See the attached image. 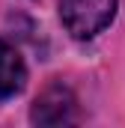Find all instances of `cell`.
I'll list each match as a JSON object with an SVG mask.
<instances>
[{
    "instance_id": "obj_1",
    "label": "cell",
    "mask_w": 125,
    "mask_h": 128,
    "mask_svg": "<svg viewBox=\"0 0 125 128\" xmlns=\"http://www.w3.org/2000/svg\"><path fill=\"white\" fill-rule=\"evenodd\" d=\"M119 0H60V21L74 39H92L116 15Z\"/></svg>"
},
{
    "instance_id": "obj_2",
    "label": "cell",
    "mask_w": 125,
    "mask_h": 128,
    "mask_svg": "<svg viewBox=\"0 0 125 128\" xmlns=\"http://www.w3.org/2000/svg\"><path fill=\"white\" fill-rule=\"evenodd\" d=\"M30 119L36 125H72L78 119V98L62 80H54L36 96Z\"/></svg>"
},
{
    "instance_id": "obj_3",
    "label": "cell",
    "mask_w": 125,
    "mask_h": 128,
    "mask_svg": "<svg viewBox=\"0 0 125 128\" xmlns=\"http://www.w3.org/2000/svg\"><path fill=\"white\" fill-rule=\"evenodd\" d=\"M27 84V66H24V57L6 42L0 39V101L18 96Z\"/></svg>"
}]
</instances>
